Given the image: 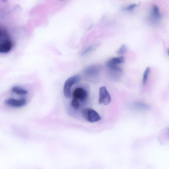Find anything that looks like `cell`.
<instances>
[{"label": "cell", "instance_id": "obj_1", "mask_svg": "<svg viewBox=\"0 0 169 169\" xmlns=\"http://www.w3.org/2000/svg\"><path fill=\"white\" fill-rule=\"evenodd\" d=\"M82 116L86 121L90 123H95L100 121L101 117L96 111L90 108H86L82 110Z\"/></svg>", "mask_w": 169, "mask_h": 169}, {"label": "cell", "instance_id": "obj_2", "mask_svg": "<svg viewBox=\"0 0 169 169\" xmlns=\"http://www.w3.org/2000/svg\"><path fill=\"white\" fill-rule=\"evenodd\" d=\"M80 79V76L76 75L68 78L65 81L64 88V95L66 98H69L71 96V89L72 86L77 83Z\"/></svg>", "mask_w": 169, "mask_h": 169}, {"label": "cell", "instance_id": "obj_3", "mask_svg": "<svg viewBox=\"0 0 169 169\" xmlns=\"http://www.w3.org/2000/svg\"><path fill=\"white\" fill-rule=\"evenodd\" d=\"M99 94V103L100 104L107 105L111 103V97L105 86L100 88Z\"/></svg>", "mask_w": 169, "mask_h": 169}, {"label": "cell", "instance_id": "obj_4", "mask_svg": "<svg viewBox=\"0 0 169 169\" xmlns=\"http://www.w3.org/2000/svg\"><path fill=\"white\" fill-rule=\"evenodd\" d=\"M72 97L78 101H84L87 99L88 93L82 88H77L75 89L72 93Z\"/></svg>", "mask_w": 169, "mask_h": 169}, {"label": "cell", "instance_id": "obj_5", "mask_svg": "<svg viewBox=\"0 0 169 169\" xmlns=\"http://www.w3.org/2000/svg\"><path fill=\"white\" fill-rule=\"evenodd\" d=\"M101 69L100 65H94L89 66L85 68L84 71V73L88 76L96 77L99 75Z\"/></svg>", "mask_w": 169, "mask_h": 169}, {"label": "cell", "instance_id": "obj_6", "mask_svg": "<svg viewBox=\"0 0 169 169\" xmlns=\"http://www.w3.org/2000/svg\"><path fill=\"white\" fill-rule=\"evenodd\" d=\"M5 104L14 107H23L26 104V101L25 99H17L14 98H9L6 100Z\"/></svg>", "mask_w": 169, "mask_h": 169}, {"label": "cell", "instance_id": "obj_7", "mask_svg": "<svg viewBox=\"0 0 169 169\" xmlns=\"http://www.w3.org/2000/svg\"><path fill=\"white\" fill-rule=\"evenodd\" d=\"M124 61V58L123 56L113 58L106 63V65L108 68L111 66L117 65H118L122 63Z\"/></svg>", "mask_w": 169, "mask_h": 169}, {"label": "cell", "instance_id": "obj_8", "mask_svg": "<svg viewBox=\"0 0 169 169\" xmlns=\"http://www.w3.org/2000/svg\"><path fill=\"white\" fill-rule=\"evenodd\" d=\"M10 39L9 35L6 31L0 26V45Z\"/></svg>", "mask_w": 169, "mask_h": 169}, {"label": "cell", "instance_id": "obj_9", "mask_svg": "<svg viewBox=\"0 0 169 169\" xmlns=\"http://www.w3.org/2000/svg\"><path fill=\"white\" fill-rule=\"evenodd\" d=\"M133 108L136 109L146 110L150 108V106L144 103L140 102H136L132 105Z\"/></svg>", "mask_w": 169, "mask_h": 169}, {"label": "cell", "instance_id": "obj_10", "mask_svg": "<svg viewBox=\"0 0 169 169\" xmlns=\"http://www.w3.org/2000/svg\"><path fill=\"white\" fill-rule=\"evenodd\" d=\"M12 91L14 93L19 95H25L28 93V92L26 90L17 86L13 87L12 89Z\"/></svg>", "mask_w": 169, "mask_h": 169}, {"label": "cell", "instance_id": "obj_11", "mask_svg": "<svg viewBox=\"0 0 169 169\" xmlns=\"http://www.w3.org/2000/svg\"><path fill=\"white\" fill-rule=\"evenodd\" d=\"M152 16L157 20L159 19L161 15L160 12L159 7L156 5H155L153 7L152 12Z\"/></svg>", "mask_w": 169, "mask_h": 169}, {"label": "cell", "instance_id": "obj_12", "mask_svg": "<svg viewBox=\"0 0 169 169\" xmlns=\"http://www.w3.org/2000/svg\"><path fill=\"white\" fill-rule=\"evenodd\" d=\"M150 72V69L148 67L145 70L143 76V86H146L147 84L148 76Z\"/></svg>", "mask_w": 169, "mask_h": 169}, {"label": "cell", "instance_id": "obj_13", "mask_svg": "<svg viewBox=\"0 0 169 169\" xmlns=\"http://www.w3.org/2000/svg\"><path fill=\"white\" fill-rule=\"evenodd\" d=\"M127 50V47L125 44L121 45L120 48L117 51V53L119 55H123L126 53Z\"/></svg>", "mask_w": 169, "mask_h": 169}, {"label": "cell", "instance_id": "obj_14", "mask_svg": "<svg viewBox=\"0 0 169 169\" xmlns=\"http://www.w3.org/2000/svg\"><path fill=\"white\" fill-rule=\"evenodd\" d=\"M72 107L75 109L77 110L79 108L80 104L79 101L76 99L73 98L72 100Z\"/></svg>", "mask_w": 169, "mask_h": 169}, {"label": "cell", "instance_id": "obj_15", "mask_svg": "<svg viewBox=\"0 0 169 169\" xmlns=\"http://www.w3.org/2000/svg\"><path fill=\"white\" fill-rule=\"evenodd\" d=\"M94 48V46L93 45L90 46L87 48H86L83 52H82V55H87L88 53L91 52Z\"/></svg>", "mask_w": 169, "mask_h": 169}, {"label": "cell", "instance_id": "obj_16", "mask_svg": "<svg viewBox=\"0 0 169 169\" xmlns=\"http://www.w3.org/2000/svg\"><path fill=\"white\" fill-rule=\"evenodd\" d=\"M137 5L136 3L128 5L125 8V10H131L135 8Z\"/></svg>", "mask_w": 169, "mask_h": 169}]
</instances>
